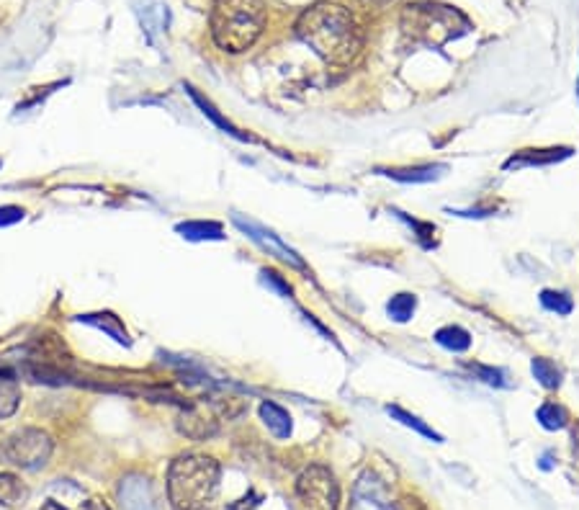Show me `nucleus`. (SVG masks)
Wrapping results in <instances>:
<instances>
[{
  "label": "nucleus",
  "mask_w": 579,
  "mask_h": 510,
  "mask_svg": "<svg viewBox=\"0 0 579 510\" xmlns=\"http://www.w3.org/2000/svg\"><path fill=\"white\" fill-rule=\"evenodd\" d=\"M296 36L330 64H347L360 52L358 23L337 3H315L306 8L296 21Z\"/></svg>",
  "instance_id": "obj_1"
},
{
  "label": "nucleus",
  "mask_w": 579,
  "mask_h": 510,
  "mask_svg": "<svg viewBox=\"0 0 579 510\" xmlns=\"http://www.w3.org/2000/svg\"><path fill=\"white\" fill-rule=\"evenodd\" d=\"M219 489V464L211 457L186 454L170 464L168 498L173 510H211Z\"/></svg>",
  "instance_id": "obj_2"
},
{
  "label": "nucleus",
  "mask_w": 579,
  "mask_h": 510,
  "mask_svg": "<svg viewBox=\"0 0 579 510\" xmlns=\"http://www.w3.org/2000/svg\"><path fill=\"white\" fill-rule=\"evenodd\" d=\"M265 29L263 0H214L211 36L224 52L250 49Z\"/></svg>",
  "instance_id": "obj_3"
},
{
  "label": "nucleus",
  "mask_w": 579,
  "mask_h": 510,
  "mask_svg": "<svg viewBox=\"0 0 579 510\" xmlns=\"http://www.w3.org/2000/svg\"><path fill=\"white\" fill-rule=\"evenodd\" d=\"M402 26L415 39L441 47V44L451 42L458 34L466 32V19L448 5L415 3V5H407V11L402 13Z\"/></svg>",
  "instance_id": "obj_4"
},
{
  "label": "nucleus",
  "mask_w": 579,
  "mask_h": 510,
  "mask_svg": "<svg viewBox=\"0 0 579 510\" xmlns=\"http://www.w3.org/2000/svg\"><path fill=\"white\" fill-rule=\"evenodd\" d=\"M52 438L39 428H21L0 446V459L19 469H42L52 457Z\"/></svg>",
  "instance_id": "obj_5"
},
{
  "label": "nucleus",
  "mask_w": 579,
  "mask_h": 510,
  "mask_svg": "<svg viewBox=\"0 0 579 510\" xmlns=\"http://www.w3.org/2000/svg\"><path fill=\"white\" fill-rule=\"evenodd\" d=\"M296 498L301 510H337L340 487L335 482V474L322 464L306 467L296 479Z\"/></svg>",
  "instance_id": "obj_6"
},
{
  "label": "nucleus",
  "mask_w": 579,
  "mask_h": 510,
  "mask_svg": "<svg viewBox=\"0 0 579 510\" xmlns=\"http://www.w3.org/2000/svg\"><path fill=\"white\" fill-rule=\"evenodd\" d=\"M219 410L217 404H183V413L178 417V428L183 436L193 438V441H206L219 430Z\"/></svg>",
  "instance_id": "obj_7"
},
{
  "label": "nucleus",
  "mask_w": 579,
  "mask_h": 510,
  "mask_svg": "<svg viewBox=\"0 0 579 510\" xmlns=\"http://www.w3.org/2000/svg\"><path fill=\"white\" fill-rule=\"evenodd\" d=\"M234 222H237V227L240 230H245V232L250 234L253 240H258V243L263 245L265 250H271V253L275 255V258H281V260H286V263H291V266H296V268H304V263H301V258L291 250V247H286L278 237H275L273 232H265L260 224H255V222H245L243 217H234Z\"/></svg>",
  "instance_id": "obj_8"
},
{
  "label": "nucleus",
  "mask_w": 579,
  "mask_h": 510,
  "mask_svg": "<svg viewBox=\"0 0 579 510\" xmlns=\"http://www.w3.org/2000/svg\"><path fill=\"white\" fill-rule=\"evenodd\" d=\"M571 149L567 147H551V149H520L517 155L505 162L507 170L513 168H528V165H548V162H556V160L567 158Z\"/></svg>",
  "instance_id": "obj_9"
},
{
  "label": "nucleus",
  "mask_w": 579,
  "mask_h": 510,
  "mask_svg": "<svg viewBox=\"0 0 579 510\" xmlns=\"http://www.w3.org/2000/svg\"><path fill=\"white\" fill-rule=\"evenodd\" d=\"M260 417H263V423L268 425V430H271L275 438L291 436V415L286 413L281 404L271 402V400L263 402L260 404Z\"/></svg>",
  "instance_id": "obj_10"
},
{
  "label": "nucleus",
  "mask_w": 579,
  "mask_h": 510,
  "mask_svg": "<svg viewBox=\"0 0 579 510\" xmlns=\"http://www.w3.org/2000/svg\"><path fill=\"white\" fill-rule=\"evenodd\" d=\"M443 170H445V165H415V168H389V170H379V173L389 175L394 181L428 183V181H435Z\"/></svg>",
  "instance_id": "obj_11"
},
{
  "label": "nucleus",
  "mask_w": 579,
  "mask_h": 510,
  "mask_svg": "<svg viewBox=\"0 0 579 510\" xmlns=\"http://www.w3.org/2000/svg\"><path fill=\"white\" fill-rule=\"evenodd\" d=\"M21 402V387L11 372H0V417H11Z\"/></svg>",
  "instance_id": "obj_12"
},
{
  "label": "nucleus",
  "mask_w": 579,
  "mask_h": 510,
  "mask_svg": "<svg viewBox=\"0 0 579 510\" xmlns=\"http://www.w3.org/2000/svg\"><path fill=\"white\" fill-rule=\"evenodd\" d=\"M29 500V489L19 477L0 472V505L5 508H19Z\"/></svg>",
  "instance_id": "obj_13"
},
{
  "label": "nucleus",
  "mask_w": 579,
  "mask_h": 510,
  "mask_svg": "<svg viewBox=\"0 0 579 510\" xmlns=\"http://www.w3.org/2000/svg\"><path fill=\"white\" fill-rule=\"evenodd\" d=\"M435 340L441 343L443 348H448V351H453V353L469 351V345H471L469 330L458 328V325H445V328H441L435 332Z\"/></svg>",
  "instance_id": "obj_14"
},
{
  "label": "nucleus",
  "mask_w": 579,
  "mask_h": 510,
  "mask_svg": "<svg viewBox=\"0 0 579 510\" xmlns=\"http://www.w3.org/2000/svg\"><path fill=\"white\" fill-rule=\"evenodd\" d=\"M186 240H221L219 222H183L175 227Z\"/></svg>",
  "instance_id": "obj_15"
},
{
  "label": "nucleus",
  "mask_w": 579,
  "mask_h": 510,
  "mask_svg": "<svg viewBox=\"0 0 579 510\" xmlns=\"http://www.w3.org/2000/svg\"><path fill=\"white\" fill-rule=\"evenodd\" d=\"M186 90H188L190 98H193V101L199 104V108H201V111H204V117H209L211 121L217 124V127H221V129H224V132H227V134H232V137H237V139H250V137H247V134H243V132H237V127H232L230 121H227V119L221 117L219 111H217V108L211 106V104H209V101H206V98L201 96L199 90H193L190 85H188V88H186Z\"/></svg>",
  "instance_id": "obj_16"
},
{
  "label": "nucleus",
  "mask_w": 579,
  "mask_h": 510,
  "mask_svg": "<svg viewBox=\"0 0 579 510\" xmlns=\"http://www.w3.org/2000/svg\"><path fill=\"white\" fill-rule=\"evenodd\" d=\"M386 413H389L391 417H394V420H399L402 425H407V428H415V430H417V433H422L425 438H432V441H443V438L438 436L435 430H432L430 425L422 423L420 417H415V415H410L407 410L397 407V404H389V407H386Z\"/></svg>",
  "instance_id": "obj_17"
},
{
  "label": "nucleus",
  "mask_w": 579,
  "mask_h": 510,
  "mask_svg": "<svg viewBox=\"0 0 579 510\" xmlns=\"http://www.w3.org/2000/svg\"><path fill=\"white\" fill-rule=\"evenodd\" d=\"M538 423L543 425V428H548V430H558V428H564L567 425V410L561 407V404L556 402H546L538 407Z\"/></svg>",
  "instance_id": "obj_18"
},
{
  "label": "nucleus",
  "mask_w": 579,
  "mask_h": 510,
  "mask_svg": "<svg viewBox=\"0 0 579 510\" xmlns=\"http://www.w3.org/2000/svg\"><path fill=\"white\" fill-rule=\"evenodd\" d=\"M415 307H417V302L412 294H397L389 302V317L397 319V322H407L415 315Z\"/></svg>",
  "instance_id": "obj_19"
},
{
  "label": "nucleus",
  "mask_w": 579,
  "mask_h": 510,
  "mask_svg": "<svg viewBox=\"0 0 579 510\" xmlns=\"http://www.w3.org/2000/svg\"><path fill=\"white\" fill-rule=\"evenodd\" d=\"M530 369H533V376H536V379L543 384V387H548V389L558 387V369L551 361H548V359H541V356H538V359H533Z\"/></svg>",
  "instance_id": "obj_20"
},
{
  "label": "nucleus",
  "mask_w": 579,
  "mask_h": 510,
  "mask_svg": "<svg viewBox=\"0 0 579 510\" xmlns=\"http://www.w3.org/2000/svg\"><path fill=\"white\" fill-rule=\"evenodd\" d=\"M541 304H543L546 309H551V312H556V315H569L571 307H574V304H571V299H569L567 294H561V291H551V289L541 294Z\"/></svg>",
  "instance_id": "obj_21"
},
{
  "label": "nucleus",
  "mask_w": 579,
  "mask_h": 510,
  "mask_svg": "<svg viewBox=\"0 0 579 510\" xmlns=\"http://www.w3.org/2000/svg\"><path fill=\"white\" fill-rule=\"evenodd\" d=\"M260 276H263V281L268 284V287H273L275 291H281L284 297H288V294H291V287H288V284H286L284 278L278 276L275 271H268V268H263V271H260Z\"/></svg>",
  "instance_id": "obj_22"
},
{
  "label": "nucleus",
  "mask_w": 579,
  "mask_h": 510,
  "mask_svg": "<svg viewBox=\"0 0 579 510\" xmlns=\"http://www.w3.org/2000/svg\"><path fill=\"white\" fill-rule=\"evenodd\" d=\"M23 219V209L21 206H0V227L5 224H16Z\"/></svg>",
  "instance_id": "obj_23"
},
{
  "label": "nucleus",
  "mask_w": 579,
  "mask_h": 510,
  "mask_svg": "<svg viewBox=\"0 0 579 510\" xmlns=\"http://www.w3.org/2000/svg\"><path fill=\"white\" fill-rule=\"evenodd\" d=\"M474 372L484 379L486 384H497V387H502V372L500 369H486V366H474Z\"/></svg>",
  "instance_id": "obj_24"
},
{
  "label": "nucleus",
  "mask_w": 579,
  "mask_h": 510,
  "mask_svg": "<svg viewBox=\"0 0 579 510\" xmlns=\"http://www.w3.org/2000/svg\"><path fill=\"white\" fill-rule=\"evenodd\" d=\"M397 510H428V508L422 505L420 500H415V498H402L399 502H397Z\"/></svg>",
  "instance_id": "obj_25"
},
{
  "label": "nucleus",
  "mask_w": 579,
  "mask_h": 510,
  "mask_svg": "<svg viewBox=\"0 0 579 510\" xmlns=\"http://www.w3.org/2000/svg\"><path fill=\"white\" fill-rule=\"evenodd\" d=\"M83 510H108V505H106L103 500L93 498V500H88V502H85Z\"/></svg>",
  "instance_id": "obj_26"
},
{
  "label": "nucleus",
  "mask_w": 579,
  "mask_h": 510,
  "mask_svg": "<svg viewBox=\"0 0 579 510\" xmlns=\"http://www.w3.org/2000/svg\"><path fill=\"white\" fill-rule=\"evenodd\" d=\"M358 3L369 5V8H381V5H389V3H394V0H358Z\"/></svg>",
  "instance_id": "obj_27"
},
{
  "label": "nucleus",
  "mask_w": 579,
  "mask_h": 510,
  "mask_svg": "<svg viewBox=\"0 0 579 510\" xmlns=\"http://www.w3.org/2000/svg\"><path fill=\"white\" fill-rule=\"evenodd\" d=\"M42 510H67V508H62L60 502H54V500H49V502H47V505H44Z\"/></svg>",
  "instance_id": "obj_28"
}]
</instances>
